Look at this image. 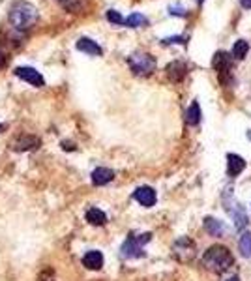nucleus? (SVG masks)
Instances as JSON below:
<instances>
[{
  "mask_svg": "<svg viewBox=\"0 0 251 281\" xmlns=\"http://www.w3.org/2000/svg\"><path fill=\"white\" fill-rule=\"evenodd\" d=\"M38 10L36 6H32L27 0H17L14 2V6L10 8V14H8V21L15 30H29L34 23L38 21Z\"/></svg>",
  "mask_w": 251,
  "mask_h": 281,
  "instance_id": "f257e3e1",
  "label": "nucleus"
},
{
  "mask_svg": "<svg viewBox=\"0 0 251 281\" xmlns=\"http://www.w3.org/2000/svg\"><path fill=\"white\" fill-rule=\"evenodd\" d=\"M232 262H234L232 253L225 246H212L208 251H204V255H202V266L210 270V272H215V274L227 272L232 266Z\"/></svg>",
  "mask_w": 251,
  "mask_h": 281,
  "instance_id": "f03ea898",
  "label": "nucleus"
},
{
  "mask_svg": "<svg viewBox=\"0 0 251 281\" xmlns=\"http://www.w3.org/2000/svg\"><path fill=\"white\" fill-rule=\"evenodd\" d=\"M128 64L129 70L133 71L135 75H141V77H148L156 71V58L150 55V53H143V51H137L133 55L128 56Z\"/></svg>",
  "mask_w": 251,
  "mask_h": 281,
  "instance_id": "7ed1b4c3",
  "label": "nucleus"
},
{
  "mask_svg": "<svg viewBox=\"0 0 251 281\" xmlns=\"http://www.w3.org/2000/svg\"><path fill=\"white\" fill-rule=\"evenodd\" d=\"M152 234L150 232H144V234H139V236H129L126 242L122 244V257L126 259H135V257H143V244L150 242Z\"/></svg>",
  "mask_w": 251,
  "mask_h": 281,
  "instance_id": "20e7f679",
  "label": "nucleus"
},
{
  "mask_svg": "<svg viewBox=\"0 0 251 281\" xmlns=\"http://www.w3.org/2000/svg\"><path fill=\"white\" fill-rule=\"evenodd\" d=\"M172 255L180 260V262H189V260L195 259L197 255V246H195L193 240H189L187 236H182L174 242L172 246Z\"/></svg>",
  "mask_w": 251,
  "mask_h": 281,
  "instance_id": "39448f33",
  "label": "nucleus"
},
{
  "mask_svg": "<svg viewBox=\"0 0 251 281\" xmlns=\"http://www.w3.org/2000/svg\"><path fill=\"white\" fill-rule=\"evenodd\" d=\"M232 60H234V58L230 55H227L225 51H219V53H215V56H214V68H215V71H217L219 79H221V83H225V84L232 79V75H230Z\"/></svg>",
  "mask_w": 251,
  "mask_h": 281,
  "instance_id": "423d86ee",
  "label": "nucleus"
},
{
  "mask_svg": "<svg viewBox=\"0 0 251 281\" xmlns=\"http://www.w3.org/2000/svg\"><path fill=\"white\" fill-rule=\"evenodd\" d=\"M15 75L19 79H23V81H27L29 84H32V86H43V84H45V79H43L42 73L38 70H34V68H29V66L17 68V70H15Z\"/></svg>",
  "mask_w": 251,
  "mask_h": 281,
  "instance_id": "0eeeda50",
  "label": "nucleus"
},
{
  "mask_svg": "<svg viewBox=\"0 0 251 281\" xmlns=\"http://www.w3.org/2000/svg\"><path fill=\"white\" fill-rule=\"evenodd\" d=\"M133 199H135L137 203L144 206V208H150L156 204V191L152 190L150 186H141V188H137L135 193H133Z\"/></svg>",
  "mask_w": 251,
  "mask_h": 281,
  "instance_id": "6e6552de",
  "label": "nucleus"
},
{
  "mask_svg": "<svg viewBox=\"0 0 251 281\" xmlns=\"http://www.w3.org/2000/svg\"><path fill=\"white\" fill-rule=\"evenodd\" d=\"M75 47L81 51V53H86V55H92V56H101L103 55V49H101L98 43L90 40V38H79Z\"/></svg>",
  "mask_w": 251,
  "mask_h": 281,
  "instance_id": "1a4fd4ad",
  "label": "nucleus"
},
{
  "mask_svg": "<svg viewBox=\"0 0 251 281\" xmlns=\"http://www.w3.org/2000/svg\"><path fill=\"white\" fill-rule=\"evenodd\" d=\"M245 169V162L242 156L238 154H229L227 156V175L229 176H238Z\"/></svg>",
  "mask_w": 251,
  "mask_h": 281,
  "instance_id": "9d476101",
  "label": "nucleus"
},
{
  "mask_svg": "<svg viewBox=\"0 0 251 281\" xmlns=\"http://www.w3.org/2000/svg\"><path fill=\"white\" fill-rule=\"evenodd\" d=\"M186 73H187V66L184 62H180V60H174V62H171L167 66V75L174 83H180L182 79L186 77Z\"/></svg>",
  "mask_w": 251,
  "mask_h": 281,
  "instance_id": "9b49d317",
  "label": "nucleus"
},
{
  "mask_svg": "<svg viewBox=\"0 0 251 281\" xmlns=\"http://www.w3.org/2000/svg\"><path fill=\"white\" fill-rule=\"evenodd\" d=\"M115 178V173L107 167H98L92 173V184L94 186H105Z\"/></svg>",
  "mask_w": 251,
  "mask_h": 281,
  "instance_id": "f8f14e48",
  "label": "nucleus"
},
{
  "mask_svg": "<svg viewBox=\"0 0 251 281\" xmlns=\"http://www.w3.org/2000/svg\"><path fill=\"white\" fill-rule=\"evenodd\" d=\"M204 231L208 232L210 236L219 238V236H223V232H225V225L221 221H217L215 218H204Z\"/></svg>",
  "mask_w": 251,
  "mask_h": 281,
  "instance_id": "ddd939ff",
  "label": "nucleus"
},
{
  "mask_svg": "<svg viewBox=\"0 0 251 281\" xmlns=\"http://www.w3.org/2000/svg\"><path fill=\"white\" fill-rule=\"evenodd\" d=\"M83 264H85L88 270H100L103 266V255L100 251H88L83 257Z\"/></svg>",
  "mask_w": 251,
  "mask_h": 281,
  "instance_id": "4468645a",
  "label": "nucleus"
},
{
  "mask_svg": "<svg viewBox=\"0 0 251 281\" xmlns=\"http://www.w3.org/2000/svg\"><path fill=\"white\" fill-rule=\"evenodd\" d=\"M40 145V139L34 137V135H25L21 139H17L14 143V150L17 152H25V150H30V148H38Z\"/></svg>",
  "mask_w": 251,
  "mask_h": 281,
  "instance_id": "2eb2a0df",
  "label": "nucleus"
},
{
  "mask_svg": "<svg viewBox=\"0 0 251 281\" xmlns=\"http://www.w3.org/2000/svg\"><path fill=\"white\" fill-rule=\"evenodd\" d=\"M86 221H88L90 225H98V227H101V225L107 223V216H105L100 208H90V210L86 212Z\"/></svg>",
  "mask_w": 251,
  "mask_h": 281,
  "instance_id": "dca6fc26",
  "label": "nucleus"
},
{
  "mask_svg": "<svg viewBox=\"0 0 251 281\" xmlns=\"http://www.w3.org/2000/svg\"><path fill=\"white\" fill-rule=\"evenodd\" d=\"M186 122L189 124V126H197V124L201 122V107H199L197 101H193V103L189 105V109H187Z\"/></svg>",
  "mask_w": 251,
  "mask_h": 281,
  "instance_id": "f3484780",
  "label": "nucleus"
},
{
  "mask_svg": "<svg viewBox=\"0 0 251 281\" xmlns=\"http://www.w3.org/2000/svg\"><path fill=\"white\" fill-rule=\"evenodd\" d=\"M247 51H249V43L245 42V40H238V42H234V45H232L230 56L236 58V60H242V58L247 55Z\"/></svg>",
  "mask_w": 251,
  "mask_h": 281,
  "instance_id": "a211bd4d",
  "label": "nucleus"
},
{
  "mask_svg": "<svg viewBox=\"0 0 251 281\" xmlns=\"http://www.w3.org/2000/svg\"><path fill=\"white\" fill-rule=\"evenodd\" d=\"M124 25L126 27H129V28H139V27H146L148 25V19L144 17V15H141V14H131L124 21Z\"/></svg>",
  "mask_w": 251,
  "mask_h": 281,
  "instance_id": "6ab92c4d",
  "label": "nucleus"
},
{
  "mask_svg": "<svg viewBox=\"0 0 251 281\" xmlns=\"http://www.w3.org/2000/svg\"><path fill=\"white\" fill-rule=\"evenodd\" d=\"M238 247H240V253H242L244 257H251V232H244V234H242Z\"/></svg>",
  "mask_w": 251,
  "mask_h": 281,
  "instance_id": "aec40b11",
  "label": "nucleus"
},
{
  "mask_svg": "<svg viewBox=\"0 0 251 281\" xmlns=\"http://www.w3.org/2000/svg\"><path fill=\"white\" fill-rule=\"evenodd\" d=\"M107 21L115 23V25H124V21H126V19H124L122 15L118 14L116 10H109V12H107Z\"/></svg>",
  "mask_w": 251,
  "mask_h": 281,
  "instance_id": "412c9836",
  "label": "nucleus"
},
{
  "mask_svg": "<svg viewBox=\"0 0 251 281\" xmlns=\"http://www.w3.org/2000/svg\"><path fill=\"white\" fill-rule=\"evenodd\" d=\"M163 45H171V43H178V45H186L187 43V38L186 36H172V38H165V40H161Z\"/></svg>",
  "mask_w": 251,
  "mask_h": 281,
  "instance_id": "4be33fe9",
  "label": "nucleus"
},
{
  "mask_svg": "<svg viewBox=\"0 0 251 281\" xmlns=\"http://www.w3.org/2000/svg\"><path fill=\"white\" fill-rule=\"evenodd\" d=\"M169 14H171V15H182V17H184V15H186V12H184L182 8H171V12H169Z\"/></svg>",
  "mask_w": 251,
  "mask_h": 281,
  "instance_id": "5701e85b",
  "label": "nucleus"
},
{
  "mask_svg": "<svg viewBox=\"0 0 251 281\" xmlns=\"http://www.w3.org/2000/svg\"><path fill=\"white\" fill-rule=\"evenodd\" d=\"M6 62H8V58H6V55H4V51H0V70L6 66Z\"/></svg>",
  "mask_w": 251,
  "mask_h": 281,
  "instance_id": "b1692460",
  "label": "nucleus"
},
{
  "mask_svg": "<svg viewBox=\"0 0 251 281\" xmlns=\"http://www.w3.org/2000/svg\"><path fill=\"white\" fill-rule=\"evenodd\" d=\"M240 4H242V8H245V10H251V0H240Z\"/></svg>",
  "mask_w": 251,
  "mask_h": 281,
  "instance_id": "393cba45",
  "label": "nucleus"
},
{
  "mask_svg": "<svg viewBox=\"0 0 251 281\" xmlns=\"http://www.w3.org/2000/svg\"><path fill=\"white\" fill-rule=\"evenodd\" d=\"M225 281H240V277H238V275H232V277H229V279H225Z\"/></svg>",
  "mask_w": 251,
  "mask_h": 281,
  "instance_id": "a878e982",
  "label": "nucleus"
},
{
  "mask_svg": "<svg viewBox=\"0 0 251 281\" xmlns=\"http://www.w3.org/2000/svg\"><path fill=\"white\" fill-rule=\"evenodd\" d=\"M247 139L251 140V129H249V131H247Z\"/></svg>",
  "mask_w": 251,
  "mask_h": 281,
  "instance_id": "bb28decb",
  "label": "nucleus"
},
{
  "mask_svg": "<svg viewBox=\"0 0 251 281\" xmlns=\"http://www.w3.org/2000/svg\"><path fill=\"white\" fill-rule=\"evenodd\" d=\"M2 129H4V126H2V124H0V131H2Z\"/></svg>",
  "mask_w": 251,
  "mask_h": 281,
  "instance_id": "cd10ccee",
  "label": "nucleus"
},
{
  "mask_svg": "<svg viewBox=\"0 0 251 281\" xmlns=\"http://www.w3.org/2000/svg\"><path fill=\"white\" fill-rule=\"evenodd\" d=\"M197 4H202V0H197Z\"/></svg>",
  "mask_w": 251,
  "mask_h": 281,
  "instance_id": "c85d7f7f",
  "label": "nucleus"
}]
</instances>
